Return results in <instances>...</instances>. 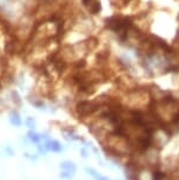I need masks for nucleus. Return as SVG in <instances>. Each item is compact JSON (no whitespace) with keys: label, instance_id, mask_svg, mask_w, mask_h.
<instances>
[{"label":"nucleus","instance_id":"39448f33","mask_svg":"<svg viewBox=\"0 0 179 180\" xmlns=\"http://www.w3.org/2000/svg\"><path fill=\"white\" fill-rule=\"evenodd\" d=\"M30 135H31V139H32L33 141H35V142L39 140V138H38V135H37V134H32V133H31Z\"/></svg>","mask_w":179,"mask_h":180},{"label":"nucleus","instance_id":"7ed1b4c3","mask_svg":"<svg viewBox=\"0 0 179 180\" xmlns=\"http://www.w3.org/2000/svg\"><path fill=\"white\" fill-rule=\"evenodd\" d=\"M60 167L64 171H70V172H74L75 171V166L73 165V163H70V161H65V163L60 164Z\"/></svg>","mask_w":179,"mask_h":180},{"label":"nucleus","instance_id":"f03ea898","mask_svg":"<svg viewBox=\"0 0 179 180\" xmlns=\"http://www.w3.org/2000/svg\"><path fill=\"white\" fill-rule=\"evenodd\" d=\"M47 148L53 152H59V151H61V145L58 141H51L47 144Z\"/></svg>","mask_w":179,"mask_h":180},{"label":"nucleus","instance_id":"f257e3e1","mask_svg":"<svg viewBox=\"0 0 179 180\" xmlns=\"http://www.w3.org/2000/svg\"><path fill=\"white\" fill-rule=\"evenodd\" d=\"M86 171H87V172H89L96 180H110L108 178H106V177H104V175H101L100 173L96 172V171H94V170H92V168H87Z\"/></svg>","mask_w":179,"mask_h":180},{"label":"nucleus","instance_id":"20e7f679","mask_svg":"<svg viewBox=\"0 0 179 180\" xmlns=\"http://www.w3.org/2000/svg\"><path fill=\"white\" fill-rule=\"evenodd\" d=\"M73 173L74 172H70V171H64V172L60 174L61 178H67V179H71L73 177Z\"/></svg>","mask_w":179,"mask_h":180}]
</instances>
